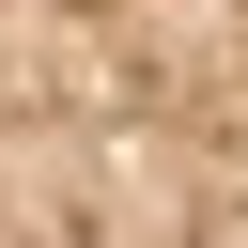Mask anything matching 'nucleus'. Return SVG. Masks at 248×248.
<instances>
[{"mask_svg": "<svg viewBox=\"0 0 248 248\" xmlns=\"http://www.w3.org/2000/svg\"><path fill=\"white\" fill-rule=\"evenodd\" d=\"M0 248H248V0H0Z\"/></svg>", "mask_w": 248, "mask_h": 248, "instance_id": "obj_1", "label": "nucleus"}]
</instances>
